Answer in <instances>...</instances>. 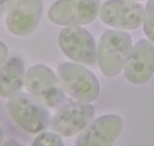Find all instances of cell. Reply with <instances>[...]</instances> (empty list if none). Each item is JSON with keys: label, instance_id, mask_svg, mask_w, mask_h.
<instances>
[{"label": "cell", "instance_id": "cell-9", "mask_svg": "<svg viewBox=\"0 0 154 146\" xmlns=\"http://www.w3.org/2000/svg\"><path fill=\"white\" fill-rule=\"evenodd\" d=\"M42 10V0H14L6 17L8 31L20 36L29 34L39 23Z\"/></svg>", "mask_w": 154, "mask_h": 146}, {"label": "cell", "instance_id": "cell-4", "mask_svg": "<svg viewBox=\"0 0 154 146\" xmlns=\"http://www.w3.org/2000/svg\"><path fill=\"white\" fill-rule=\"evenodd\" d=\"M25 86L34 99L48 108H58L66 99L54 73L45 65H34L28 70Z\"/></svg>", "mask_w": 154, "mask_h": 146}, {"label": "cell", "instance_id": "cell-3", "mask_svg": "<svg viewBox=\"0 0 154 146\" xmlns=\"http://www.w3.org/2000/svg\"><path fill=\"white\" fill-rule=\"evenodd\" d=\"M57 74L63 89L82 103L94 102L100 93V84L94 74L83 66L70 62L62 63Z\"/></svg>", "mask_w": 154, "mask_h": 146}, {"label": "cell", "instance_id": "cell-18", "mask_svg": "<svg viewBox=\"0 0 154 146\" xmlns=\"http://www.w3.org/2000/svg\"><path fill=\"white\" fill-rule=\"evenodd\" d=\"M4 139V132L2 130V129L0 127V146H2V141Z\"/></svg>", "mask_w": 154, "mask_h": 146}, {"label": "cell", "instance_id": "cell-2", "mask_svg": "<svg viewBox=\"0 0 154 146\" xmlns=\"http://www.w3.org/2000/svg\"><path fill=\"white\" fill-rule=\"evenodd\" d=\"M7 108L14 123L29 133L42 132L50 123V114L42 104L23 92L11 97Z\"/></svg>", "mask_w": 154, "mask_h": 146}, {"label": "cell", "instance_id": "cell-8", "mask_svg": "<svg viewBox=\"0 0 154 146\" xmlns=\"http://www.w3.org/2000/svg\"><path fill=\"white\" fill-rule=\"evenodd\" d=\"M102 21L109 26L131 30L138 28L144 18L143 6L128 0H109L102 5Z\"/></svg>", "mask_w": 154, "mask_h": 146}, {"label": "cell", "instance_id": "cell-13", "mask_svg": "<svg viewBox=\"0 0 154 146\" xmlns=\"http://www.w3.org/2000/svg\"><path fill=\"white\" fill-rule=\"evenodd\" d=\"M143 31L149 40L154 43V0L146 3L143 18Z\"/></svg>", "mask_w": 154, "mask_h": 146}, {"label": "cell", "instance_id": "cell-16", "mask_svg": "<svg viewBox=\"0 0 154 146\" xmlns=\"http://www.w3.org/2000/svg\"><path fill=\"white\" fill-rule=\"evenodd\" d=\"M8 55V49L6 45L0 41V66L5 62Z\"/></svg>", "mask_w": 154, "mask_h": 146}, {"label": "cell", "instance_id": "cell-5", "mask_svg": "<svg viewBox=\"0 0 154 146\" xmlns=\"http://www.w3.org/2000/svg\"><path fill=\"white\" fill-rule=\"evenodd\" d=\"M99 11L100 0H57L48 14L56 24L77 27L93 21Z\"/></svg>", "mask_w": 154, "mask_h": 146}, {"label": "cell", "instance_id": "cell-17", "mask_svg": "<svg viewBox=\"0 0 154 146\" xmlns=\"http://www.w3.org/2000/svg\"><path fill=\"white\" fill-rule=\"evenodd\" d=\"M2 146H23L21 144L17 141L14 139H8L2 143Z\"/></svg>", "mask_w": 154, "mask_h": 146}, {"label": "cell", "instance_id": "cell-6", "mask_svg": "<svg viewBox=\"0 0 154 146\" xmlns=\"http://www.w3.org/2000/svg\"><path fill=\"white\" fill-rule=\"evenodd\" d=\"M58 43L63 52L71 60L87 65H93L96 62L95 41L85 28H63L59 34Z\"/></svg>", "mask_w": 154, "mask_h": 146}, {"label": "cell", "instance_id": "cell-11", "mask_svg": "<svg viewBox=\"0 0 154 146\" xmlns=\"http://www.w3.org/2000/svg\"><path fill=\"white\" fill-rule=\"evenodd\" d=\"M154 73V45L142 39L135 43L125 65L124 77L130 83H146Z\"/></svg>", "mask_w": 154, "mask_h": 146}, {"label": "cell", "instance_id": "cell-12", "mask_svg": "<svg viewBox=\"0 0 154 146\" xmlns=\"http://www.w3.org/2000/svg\"><path fill=\"white\" fill-rule=\"evenodd\" d=\"M24 77V65L19 57L8 59L0 68V96L11 98L21 89Z\"/></svg>", "mask_w": 154, "mask_h": 146}, {"label": "cell", "instance_id": "cell-1", "mask_svg": "<svg viewBox=\"0 0 154 146\" xmlns=\"http://www.w3.org/2000/svg\"><path fill=\"white\" fill-rule=\"evenodd\" d=\"M132 50V40L128 33L107 30L100 38L97 59L99 67L106 77H115L126 65Z\"/></svg>", "mask_w": 154, "mask_h": 146}, {"label": "cell", "instance_id": "cell-10", "mask_svg": "<svg viewBox=\"0 0 154 146\" xmlns=\"http://www.w3.org/2000/svg\"><path fill=\"white\" fill-rule=\"evenodd\" d=\"M123 120L120 116L108 114L96 119L79 135L75 146H111L120 135Z\"/></svg>", "mask_w": 154, "mask_h": 146}, {"label": "cell", "instance_id": "cell-7", "mask_svg": "<svg viewBox=\"0 0 154 146\" xmlns=\"http://www.w3.org/2000/svg\"><path fill=\"white\" fill-rule=\"evenodd\" d=\"M94 107L88 103L72 102L62 106L51 120V128L63 137H70L83 130L94 118Z\"/></svg>", "mask_w": 154, "mask_h": 146}, {"label": "cell", "instance_id": "cell-15", "mask_svg": "<svg viewBox=\"0 0 154 146\" xmlns=\"http://www.w3.org/2000/svg\"><path fill=\"white\" fill-rule=\"evenodd\" d=\"M14 0H0V18L11 8Z\"/></svg>", "mask_w": 154, "mask_h": 146}, {"label": "cell", "instance_id": "cell-14", "mask_svg": "<svg viewBox=\"0 0 154 146\" xmlns=\"http://www.w3.org/2000/svg\"><path fill=\"white\" fill-rule=\"evenodd\" d=\"M32 146H64L60 135L51 132H42L35 138Z\"/></svg>", "mask_w": 154, "mask_h": 146}]
</instances>
